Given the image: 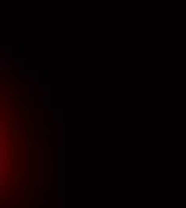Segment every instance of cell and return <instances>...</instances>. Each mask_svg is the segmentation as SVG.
<instances>
[{
  "instance_id": "cell-1",
  "label": "cell",
  "mask_w": 186,
  "mask_h": 208,
  "mask_svg": "<svg viewBox=\"0 0 186 208\" xmlns=\"http://www.w3.org/2000/svg\"><path fill=\"white\" fill-rule=\"evenodd\" d=\"M39 171H40V187L46 182V151L45 147H40L39 151Z\"/></svg>"
},
{
  "instance_id": "cell-2",
  "label": "cell",
  "mask_w": 186,
  "mask_h": 208,
  "mask_svg": "<svg viewBox=\"0 0 186 208\" xmlns=\"http://www.w3.org/2000/svg\"><path fill=\"white\" fill-rule=\"evenodd\" d=\"M0 63H2V64H0V70H5V69H7V70H11L13 69V64H11V61H10L8 58L2 56V58H0Z\"/></svg>"
},
{
  "instance_id": "cell-3",
  "label": "cell",
  "mask_w": 186,
  "mask_h": 208,
  "mask_svg": "<svg viewBox=\"0 0 186 208\" xmlns=\"http://www.w3.org/2000/svg\"><path fill=\"white\" fill-rule=\"evenodd\" d=\"M30 91H34V87L30 83H27V85H26V93H30Z\"/></svg>"
}]
</instances>
